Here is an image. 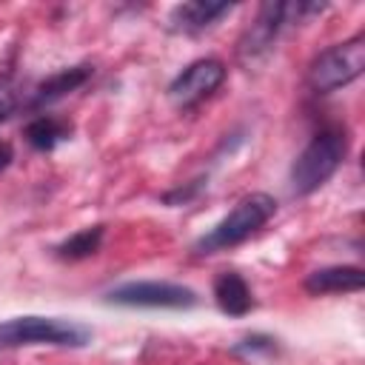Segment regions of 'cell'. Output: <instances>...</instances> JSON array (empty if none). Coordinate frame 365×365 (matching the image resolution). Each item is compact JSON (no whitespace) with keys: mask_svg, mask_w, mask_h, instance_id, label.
Masks as SVG:
<instances>
[{"mask_svg":"<svg viewBox=\"0 0 365 365\" xmlns=\"http://www.w3.org/2000/svg\"><path fill=\"white\" fill-rule=\"evenodd\" d=\"M348 154V134L339 125L322 128L317 131L308 145L297 154L294 165H291V194L294 197H308L314 194L319 185H325L336 168L342 165Z\"/></svg>","mask_w":365,"mask_h":365,"instance_id":"6da1fadb","label":"cell"},{"mask_svg":"<svg viewBox=\"0 0 365 365\" xmlns=\"http://www.w3.org/2000/svg\"><path fill=\"white\" fill-rule=\"evenodd\" d=\"M277 211V200L271 194H248L245 200H240L208 234H202L194 242L197 254H214V251H225L231 245H240L242 240H248L254 231H259Z\"/></svg>","mask_w":365,"mask_h":365,"instance_id":"7a4b0ae2","label":"cell"},{"mask_svg":"<svg viewBox=\"0 0 365 365\" xmlns=\"http://www.w3.org/2000/svg\"><path fill=\"white\" fill-rule=\"evenodd\" d=\"M14 160V148L6 143V140H0V171L3 168H9V163Z\"/></svg>","mask_w":365,"mask_h":365,"instance_id":"e0dca14e","label":"cell"},{"mask_svg":"<svg viewBox=\"0 0 365 365\" xmlns=\"http://www.w3.org/2000/svg\"><path fill=\"white\" fill-rule=\"evenodd\" d=\"M91 339V331L74 319L60 317H14L0 322V348H20V345H68L80 348Z\"/></svg>","mask_w":365,"mask_h":365,"instance_id":"277c9868","label":"cell"},{"mask_svg":"<svg viewBox=\"0 0 365 365\" xmlns=\"http://www.w3.org/2000/svg\"><path fill=\"white\" fill-rule=\"evenodd\" d=\"M294 20H305L302 3H282V0H277V3H274V0L259 3L257 17L248 23V29L242 31V37H240V43H237L240 60H242V63H254V60L265 57V54L274 48L279 31H282L288 23H294Z\"/></svg>","mask_w":365,"mask_h":365,"instance_id":"5b68a950","label":"cell"},{"mask_svg":"<svg viewBox=\"0 0 365 365\" xmlns=\"http://www.w3.org/2000/svg\"><path fill=\"white\" fill-rule=\"evenodd\" d=\"M231 9H234V3H225V0H191V3H180L168 14V29L171 31H180V34H200V31L211 29Z\"/></svg>","mask_w":365,"mask_h":365,"instance_id":"ba28073f","label":"cell"},{"mask_svg":"<svg viewBox=\"0 0 365 365\" xmlns=\"http://www.w3.org/2000/svg\"><path fill=\"white\" fill-rule=\"evenodd\" d=\"M257 351H274V339H268V336H248V339H242L237 348H234V354H257Z\"/></svg>","mask_w":365,"mask_h":365,"instance_id":"2e32d148","label":"cell"},{"mask_svg":"<svg viewBox=\"0 0 365 365\" xmlns=\"http://www.w3.org/2000/svg\"><path fill=\"white\" fill-rule=\"evenodd\" d=\"M106 302L125 305V308H194L197 294L188 285L140 279V282H123L111 288L106 294Z\"/></svg>","mask_w":365,"mask_h":365,"instance_id":"8992f818","label":"cell"},{"mask_svg":"<svg viewBox=\"0 0 365 365\" xmlns=\"http://www.w3.org/2000/svg\"><path fill=\"white\" fill-rule=\"evenodd\" d=\"M302 285L314 297H322V294H348V291H359L365 285V271L359 265H328V268L311 271Z\"/></svg>","mask_w":365,"mask_h":365,"instance_id":"9c48e42d","label":"cell"},{"mask_svg":"<svg viewBox=\"0 0 365 365\" xmlns=\"http://www.w3.org/2000/svg\"><path fill=\"white\" fill-rule=\"evenodd\" d=\"M94 74V68L88 63L83 66H71V68H60L57 74L46 77L37 88H34V97H31V108H43V106H51L57 100H63L66 94L77 91L83 83H88Z\"/></svg>","mask_w":365,"mask_h":365,"instance_id":"30bf717a","label":"cell"},{"mask_svg":"<svg viewBox=\"0 0 365 365\" xmlns=\"http://www.w3.org/2000/svg\"><path fill=\"white\" fill-rule=\"evenodd\" d=\"M365 68V34H354L342 43L319 51L305 74V83L314 94H331L348 83H354Z\"/></svg>","mask_w":365,"mask_h":365,"instance_id":"3957f363","label":"cell"},{"mask_svg":"<svg viewBox=\"0 0 365 365\" xmlns=\"http://www.w3.org/2000/svg\"><path fill=\"white\" fill-rule=\"evenodd\" d=\"M200 188H202V177L200 180H191V182H185V185H180L174 191H165L163 194V202L165 205H185V202H191L200 194Z\"/></svg>","mask_w":365,"mask_h":365,"instance_id":"5bb4252c","label":"cell"},{"mask_svg":"<svg viewBox=\"0 0 365 365\" xmlns=\"http://www.w3.org/2000/svg\"><path fill=\"white\" fill-rule=\"evenodd\" d=\"M14 111H17V94H14V88L0 77V123L9 120Z\"/></svg>","mask_w":365,"mask_h":365,"instance_id":"9a60e30c","label":"cell"},{"mask_svg":"<svg viewBox=\"0 0 365 365\" xmlns=\"http://www.w3.org/2000/svg\"><path fill=\"white\" fill-rule=\"evenodd\" d=\"M225 80V63L217 57H200L188 63L171 83H168V100L177 108H191L211 97Z\"/></svg>","mask_w":365,"mask_h":365,"instance_id":"52a82bcc","label":"cell"},{"mask_svg":"<svg viewBox=\"0 0 365 365\" xmlns=\"http://www.w3.org/2000/svg\"><path fill=\"white\" fill-rule=\"evenodd\" d=\"M214 299L217 308L228 317H245L254 308L251 288L237 271H222L214 277Z\"/></svg>","mask_w":365,"mask_h":365,"instance_id":"8fae6325","label":"cell"},{"mask_svg":"<svg viewBox=\"0 0 365 365\" xmlns=\"http://www.w3.org/2000/svg\"><path fill=\"white\" fill-rule=\"evenodd\" d=\"M26 143L37 151H51L57 148L63 140L71 137V123L68 120H60V117H51V114H40L34 117L29 125H26Z\"/></svg>","mask_w":365,"mask_h":365,"instance_id":"7c38bea8","label":"cell"},{"mask_svg":"<svg viewBox=\"0 0 365 365\" xmlns=\"http://www.w3.org/2000/svg\"><path fill=\"white\" fill-rule=\"evenodd\" d=\"M103 234H106V228H103V225L80 228L77 234H71L68 240H63V242L54 248V254H57L60 259H68V262L86 259V257H91V254H97V251H100Z\"/></svg>","mask_w":365,"mask_h":365,"instance_id":"4fadbf2b","label":"cell"}]
</instances>
